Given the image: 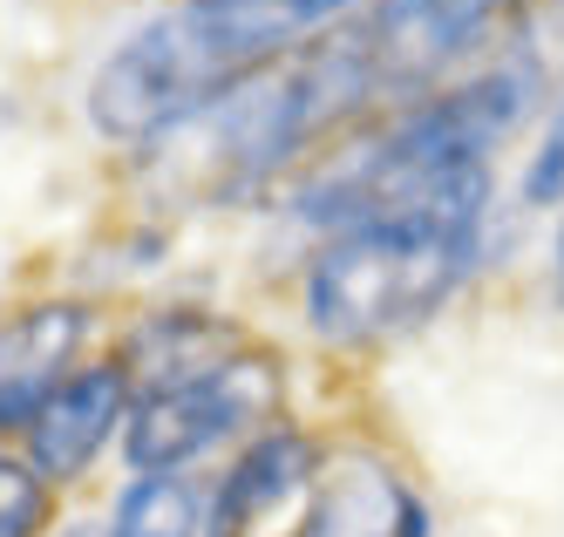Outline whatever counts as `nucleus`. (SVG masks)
I'll use <instances>...</instances> for the list:
<instances>
[{
  "label": "nucleus",
  "mask_w": 564,
  "mask_h": 537,
  "mask_svg": "<svg viewBox=\"0 0 564 537\" xmlns=\"http://www.w3.org/2000/svg\"><path fill=\"white\" fill-rule=\"evenodd\" d=\"M293 34L265 0H156L83 75V122L116 157H156L252 75L286 62Z\"/></svg>",
  "instance_id": "f03ea898"
},
{
  "label": "nucleus",
  "mask_w": 564,
  "mask_h": 537,
  "mask_svg": "<svg viewBox=\"0 0 564 537\" xmlns=\"http://www.w3.org/2000/svg\"><path fill=\"white\" fill-rule=\"evenodd\" d=\"M55 537H102L96 517H75V524H55Z\"/></svg>",
  "instance_id": "ddd939ff"
},
{
  "label": "nucleus",
  "mask_w": 564,
  "mask_h": 537,
  "mask_svg": "<svg viewBox=\"0 0 564 537\" xmlns=\"http://www.w3.org/2000/svg\"><path fill=\"white\" fill-rule=\"evenodd\" d=\"M130 401H137V382L130 367L116 361V347L89 354L83 367L34 401V416L21 422L14 449L42 470L55 490H83L116 449H123V429H130Z\"/></svg>",
  "instance_id": "39448f33"
},
{
  "label": "nucleus",
  "mask_w": 564,
  "mask_h": 537,
  "mask_svg": "<svg viewBox=\"0 0 564 537\" xmlns=\"http://www.w3.org/2000/svg\"><path fill=\"white\" fill-rule=\"evenodd\" d=\"M102 341V307L83 293H42L0 313V442H14L21 422L34 416L68 367H83Z\"/></svg>",
  "instance_id": "6e6552de"
},
{
  "label": "nucleus",
  "mask_w": 564,
  "mask_h": 537,
  "mask_svg": "<svg viewBox=\"0 0 564 537\" xmlns=\"http://www.w3.org/2000/svg\"><path fill=\"white\" fill-rule=\"evenodd\" d=\"M551 300L564 307V212L551 218Z\"/></svg>",
  "instance_id": "f8f14e48"
},
{
  "label": "nucleus",
  "mask_w": 564,
  "mask_h": 537,
  "mask_svg": "<svg viewBox=\"0 0 564 537\" xmlns=\"http://www.w3.org/2000/svg\"><path fill=\"white\" fill-rule=\"evenodd\" d=\"M319 463H327V442L293 416L238 442L205 483V537H286Z\"/></svg>",
  "instance_id": "0eeeda50"
},
{
  "label": "nucleus",
  "mask_w": 564,
  "mask_h": 537,
  "mask_svg": "<svg viewBox=\"0 0 564 537\" xmlns=\"http://www.w3.org/2000/svg\"><path fill=\"white\" fill-rule=\"evenodd\" d=\"M531 0H368L334 28L306 34L279 62L306 150L327 157L340 137L449 89L456 75L503 49Z\"/></svg>",
  "instance_id": "7ed1b4c3"
},
{
  "label": "nucleus",
  "mask_w": 564,
  "mask_h": 537,
  "mask_svg": "<svg viewBox=\"0 0 564 537\" xmlns=\"http://www.w3.org/2000/svg\"><path fill=\"white\" fill-rule=\"evenodd\" d=\"M510 204L523 218H557L564 212V96L538 116V130L517 150V178H510Z\"/></svg>",
  "instance_id": "9d476101"
},
{
  "label": "nucleus",
  "mask_w": 564,
  "mask_h": 537,
  "mask_svg": "<svg viewBox=\"0 0 564 537\" xmlns=\"http://www.w3.org/2000/svg\"><path fill=\"white\" fill-rule=\"evenodd\" d=\"M55 524H62V490L14 442H0V537H55Z\"/></svg>",
  "instance_id": "9b49d317"
},
{
  "label": "nucleus",
  "mask_w": 564,
  "mask_h": 537,
  "mask_svg": "<svg viewBox=\"0 0 564 537\" xmlns=\"http://www.w3.org/2000/svg\"><path fill=\"white\" fill-rule=\"evenodd\" d=\"M286 401H293L286 354L246 334L212 361L137 382L130 429L116 457H123V470H143V476H197L205 463H225L238 442H252L259 429L286 422Z\"/></svg>",
  "instance_id": "20e7f679"
},
{
  "label": "nucleus",
  "mask_w": 564,
  "mask_h": 537,
  "mask_svg": "<svg viewBox=\"0 0 564 537\" xmlns=\"http://www.w3.org/2000/svg\"><path fill=\"white\" fill-rule=\"evenodd\" d=\"M503 197L388 212L300 245V334L327 354H388L429 334L497 259Z\"/></svg>",
  "instance_id": "f257e3e1"
},
{
  "label": "nucleus",
  "mask_w": 564,
  "mask_h": 537,
  "mask_svg": "<svg viewBox=\"0 0 564 537\" xmlns=\"http://www.w3.org/2000/svg\"><path fill=\"white\" fill-rule=\"evenodd\" d=\"M96 530L102 537H205V483L123 470V483L109 490Z\"/></svg>",
  "instance_id": "1a4fd4ad"
},
{
  "label": "nucleus",
  "mask_w": 564,
  "mask_h": 537,
  "mask_svg": "<svg viewBox=\"0 0 564 537\" xmlns=\"http://www.w3.org/2000/svg\"><path fill=\"white\" fill-rule=\"evenodd\" d=\"M286 537H435V504L422 497L415 470L375 442H327L313 490Z\"/></svg>",
  "instance_id": "423d86ee"
}]
</instances>
